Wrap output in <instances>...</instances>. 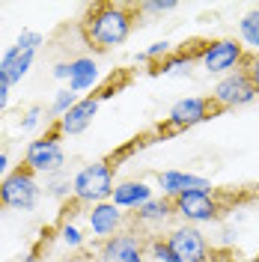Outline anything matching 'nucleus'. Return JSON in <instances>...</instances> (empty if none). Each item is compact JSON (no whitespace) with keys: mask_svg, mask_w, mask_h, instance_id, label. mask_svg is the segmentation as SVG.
I'll use <instances>...</instances> for the list:
<instances>
[{"mask_svg":"<svg viewBox=\"0 0 259 262\" xmlns=\"http://www.w3.org/2000/svg\"><path fill=\"white\" fill-rule=\"evenodd\" d=\"M96 262H146V238H140L131 229H122L98 242Z\"/></svg>","mask_w":259,"mask_h":262,"instance_id":"10","label":"nucleus"},{"mask_svg":"<svg viewBox=\"0 0 259 262\" xmlns=\"http://www.w3.org/2000/svg\"><path fill=\"white\" fill-rule=\"evenodd\" d=\"M244 72H247V78L253 81V86L259 90V54H247V63H244Z\"/></svg>","mask_w":259,"mask_h":262,"instance_id":"28","label":"nucleus"},{"mask_svg":"<svg viewBox=\"0 0 259 262\" xmlns=\"http://www.w3.org/2000/svg\"><path fill=\"white\" fill-rule=\"evenodd\" d=\"M45 194L54 196V200H72V182L63 179V173L60 176H48L45 179Z\"/></svg>","mask_w":259,"mask_h":262,"instance_id":"24","label":"nucleus"},{"mask_svg":"<svg viewBox=\"0 0 259 262\" xmlns=\"http://www.w3.org/2000/svg\"><path fill=\"white\" fill-rule=\"evenodd\" d=\"M256 98H259V90H256Z\"/></svg>","mask_w":259,"mask_h":262,"instance_id":"34","label":"nucleus"},{"mask_svg":"<svg viewBox=\"0 0 259 262\" xmlns=\"http://www.w3.org/2000/svg\"><path fill=\"white\" fill-rule=\"evenodd\" d=\"M78 98H81V96H75V93H72L69 86H63V90H57V93H54V98H51L48 116L54 119V122H57V119H63V116L69 114V111H72L75 104H78Z\"/></svg>","mask_w":259,"mask_h":262,"instance_id":"20","label":"nucleus"},{"mask_svg":"<svg viewBox=\"0 0 259 262\" xmlns=\"http://www.w3.org/2000/svg\"><path fill=\"white\" fill-rule=\"evenodd\" d=\"M247 54L250 51L244 48L239 39L232 36H221V39H209V42H200V51H197V63L203 72L209 75H232L244 69L247 63Z\"/></svg>","mask_w":259,"mask_h":262,"instance_id":"3","label":"nucleus"},{"mask_svg":"<svg viewBox=\"0 0 259 262\" xmlns=\"http://www.w3.org/2000/svg\"><path fill=\"white\" fill-rule=\"evenodd\" d=\"M239 42L250 54H259V6L256 9H247L239 21Z\"/></svg>","mask_w":259,"mask_h":262,"instance_id":"19","label":"nucleus"},{"mask_svg":"<svg viewBox=\"0 0 259 262\" xmlns=\"http://www.w3.org/2000/svg\"><path fill=\"white\" fill-rule=\"evenodd\" d=\"M42 196V185L39 176L27 170L24 164H15L9 170V176L0 182V209H9V212H30L33 206L39 203Z\"/></svg>","mask_w":259,"mask_h":262,"instance_id":"5","label":"nucleus"},{"mask_svg":"<svg viewBox=\"0 0 259 262\" xmlns=\"http://www.w3.org/2000/svg\"><path fill=\"white\" fill-rule=\"evenodd\" d=\"M24 167L33 170L36 176H60L66 167V149H63V134L51 125L42 137H36L24 149Z\"/></svg>","mask_w":259,"mask_h":262,"instance_id":"4","label":"nucleus"},{"mask_svg":"<svg viewBox=\"0 0 259 262\" xmlns=\"http://www.w3.org/2000/svg\"><path fill=\"white\" fill-rule=\"evenodd\" d=\"M211 101L218 111H232V107H244L250 101H256V86L247 78V72L239 69L232 75H224L221 81L211 86Z\"/></svg>","mask_w":259,"mask_h":262,"instance_id":"9","label":"nucleus"},{"mask_svg":"<svg viewBox=\"0 0 259 262\" xmlns=\"http://www.w3.org/2000/svg\"><path fill=\"white\" fill-rule=\"evenodd\" d=\"M137 24H140L137 3H93L78 21V33L83 48H90L93 54H107L116 45H122Z\"/></svg>","mask_w":259,"mask_h":262,"instance_id":"1","label":"nucleus"},{"mask_svg":"<svg viewBox=\"0 0 259 262\" xmlns=\"http://www.w3.org/2000/svg\"><path fill=\"white\" fill-rule=\"evenodd\" d=\"M167 245L173 250L176 262H209L214 247L209 245V238L203 235L200 227H191V224H179L167 232Z\"/></svg>","mask_w":259,"mask_h":262,"instance_id":"8","label":"nucleus"},{"mask_svg":"<svg viewBox=\"0 0 259 262\" xmlns=\"http://www.w3.org/2000/svg\"><path fill=\"white\" fill-rule=\"evenodd\" d=\"M137 9L140 15H170L179 9V3L176 0H146V3H137Z\"/></svg>","mask_w":259,"mask_h":262,"instance_id":"25","label":"nucleus"},{"mask_svg":"<svg viewBox=\"0 0 259 262\" xmlns=\"http://www.w3.org/2000/svg\"><path fill=\"white\" fill-rule=\"evenodd\" d=\"M57 238H60L69 250H83V245H87V235H83V229L78 227L75 221H60Z\"/></svg>","mask_w":259,"mask_h":262,"instance_id":"21","label":"nucleus"},{"mask_svg":"<svg viewBox=\"0 0 259 262\" xmlns=\"http://www.w3.org/2000/svg\"><path fill=\"white\" fill-rule=\"evenodd\" d=\"M66 86L78 96V93H87V90H96L98 86V63L90 57V54H81V57H72V66H69V81Z\"/></svg>","mask_w":259,"mask_h":262,"instance_id":"16","label":"nucleus"},{"mask_svg":"<svg viewBox=\"0 0 259 262\" xmlns=\"http://www.w3.org/2000/svg\"><path fill=\"white\" fill-rule=\"evenodd\" d=\"M155 196V188L146 179H122L114 185V194H111V203L122 212H134L140 209L143 203H149Z\"/></svg>","mask_w":259,"mask_h":262,"instance_id":"15","label":"nucleus"},{"mask_svg":"<svg viewBox=\"0 0 259 262\" xmlns=\"http://www.w3.org/2000/svg\"><path fill=\"white\" fill-rule=\"evenodd\" d=\"M197 51H200V42H197V48H176L167 60L152 66L149 72H155V75H188L191 63H197Z\"/></svg>","mask_w":259,"mask_h":262,"instance_id":"18","label":"nucleus"},{"mask_svg":"<svg viewBox=\"0 0 259 262\" xmlns=\"http://www.w3.org/2000/svg\"><path fill=\"white\" fill-rule=\"evenodd\" d=\"M42 122H45V107H39V104H30V107L21 114V119H18L21 131H36Z\"/></svg>","mask_w":259,"mask_h":262,"instance_id":"26","label":"nucleus"},{"mask_svg":"<svg viewBox=\"0 0 259 262\" xmlns=\"http://www.w3.org/2000/svg\"><path fill=\"white\" fill-rule=\"evenodd\" d=\"M57 262H96V259L87 256V253H78V256H63V259H57Z\"/></svg>","mask_w":259,"mask_h":262,"instance_id":"33","label":"nucleus"},{"mask_svg":"<svg viewBox=\"0 0 259 262\" xmlns=\"http://www.w3.org/2000/svg\"><path fill=\"white\" fill-rule=\"evenodd\" d=\"M173 42H167V39H161V42H152L146 51H140V54H134V60L137 63H149V66H158L161 60H167L170 54H173Z\"/></svg>","mask_w":259,"mask_h":262,"instance_id":"22","label":"nucleus"},{"mask_svg":"<svg viewBox=\"0 0 259 262\" xmlns=\"http://www.w3.org/2000/svg\"><path fill=\"white\" fill-rule=\"evenodd\" d=\"M33 60H36V54H33V51H24V48H18V45L6 48V54L0 57V78L9 83V86L18 83L27 72H30Z\"/></svg>","mask_w":259,"mask_h":262,"instance_id":"17","label":"nucleus"},{"mask_svg":"<svg viewBox=\"0 0 259 262\" xmlns=\"http://www.w3.org/2000/svg\"><path fill=\"white\" fill-rule=\"evenodd\" d=\"M155 185L161 188V196H167V200H176L191 191H206V194L211 191V182L206 176L185 173V170H161V173H155Z\"/></svg>","mask_w":259,"mask_h":262,"instance_id":"13","label":"nucleus"},{"mask_svg":"<svg viewBox=\"0 0 259 262\" xmlns=\"http://www.w3.org/2000/svg\"><path fill=\"white\" fill-rule=\"evenodd\" d=\"M116 185V164L101 158V161L83 164L81 170L72 176V200L78 206H96V203H107Z\"/></svg>","mask_w":259,"mask_h":262,"instance_id":"2","label":"nucleus"},{"mask_svg":"<svg viewBox=\"0 0 259 262\" xmlns=\"http://www.w3.org/2000/svg\"><path fill=\"white\" fill-rule=\"evenodd\" d=\"M9 107V83L0 78V116H3V111Z\"/></svg>","mask_w":259,"mask_h":262,"instance_id":"31","label":"nucleus"},{"mask_svg":"<svg viewBox=\"0 0 259 262\" xmlns=\"http://www.w3.org/2000/svg\"><path fill=\"white\" fill-rule=\"evenodd\" d=\"M173 212L182 224H191V227H203V224H218L227 206L221 203V196L214 191H191V194H182L173 200Z\"/></svg>","mask_w":259,"mask_h":262,"instance_id":"6","label":"nucleus"},{"mask_svg":"<svg viewBox=\"0 0 259 262\" xmlns=\"http://www.w3.org/2000/svg\"><path fill=\"white\" fill-rule=\"evenodd\" d=\"M221 114L214 107L211 96H188V98H179L176 104L170 107V114L164 119L161 131L164 134H179V131H188L200 125V122H209L214 116Z\"/></svg>","mask_w":259,"mask_h":262,"instance_id":"7","label":"nucleus"},{"mask_svg":"<svg viewBox=\"0 0 259 262\" xmlns=\"http://www.w3.org/2000/svg\"><path fill=\"white\" fill-rule=\"evenodd\" d=\"M101 98H104V93H90V96H81V98H78V104H75L63 119H57V122H54V128L60 131L63 137H78V134H83V131L93 125Z\"/></svg>","mask_w":259,"mask_h":262,"instance_id":"12","label":"nucleus"},{"mask_svg":"<svg viewBox=\"0 0 259 262\" xmlns=\"http://www.w3.org/2000/svg\"><path fill=\"white\" fill-rule=\"evenodd\" d=\"M9 176V155L6 152H0V182Z\"/></svg>","mask_w":259,"mask_h":262,"instance_id":"32","label":"nucleus"},{"mask_svg":"<svg viewBox=\"0 0 259 262\" xmlns=\"http://www.w3.org/2000/svg\"><path fill=\"white\" fill-rule=\"evenodd\" d=\"M69 66H72V60H60V63H54V78L57 81H69Z\"/></svg>","mask_w":259,"mask_h":262,"instance_id":"29","label":"nucleus"},{"mask_svg":"<svg viewBox=\"0 0 259 262\" xmlns=\"http://www.w3.org/2000/svg\"><path fill=\"white\" fill-rule=\"evenodd\" d=\"M170 217H176L173 212V200H167V196H152L149 203H143L140 209H134L131 212V232H137V229H152V227H164Z\"/></svg>","mask_w":259,"mask_h":262,"instance_id":"14","label":"nucleus"},{"mask_svg":"<svg viewBox=\"0 0 259 262\" xmlns=\"http://www.w3.org/2000/svg\"><path fill=\"white\" fill-rule=\"evenodd\" d=\"M15 45H18V48L33 51V54H36V51L45 45V36H42L39 30H21V33H18V39H15Z\"/></svg>","mask_w":259,"mask_h":262,"instance_id":"27","label":"nucleus"},{"mask_svg":"<svg viewBox=\"0 0 259 262\" xmlns=\"http://www.w3.org/2000/svg\"><path fill=\"white\" fill-rule=\"evenodd\" d=\"M83 221H87V227L93 232V238L96 242H104V238H111L116 232H122V227L128 224V214L122 212V209H116L114 203L107 200V203L87 206L83 209Z\"/></svg>","mask_w":259,"mask_h":262,"instance_id":"11","label":"nucleus"},{"mask_svg":"<svg viewBox=\"0 0 259 262\" xmlns=\"http://www.w3.org/2000/svg\"><path fill=\"white\" fill-rule=\"evenodd\" d=\"M146 256H152V259H158V262H176L173 250L167 245V235H149L146 238Z\"/></svg>","mask_w":259,"mask_h":262,"instance_id":"23","label":"nucleus"},{"mask_svg":"<svg viewBox=\"0 0 259 262\" xmlns=\"http://www.w3.org/2000/svg\"><path fill=\"white\" fill-rule=\"evenodd\" d=\"M39 256H42V242H39V245H33L24 256H18V262H39Z\"/></svg>","mask_w":259,"mask_h":262,"instance_id":"30","label":"nucleus"}]
</instances>
